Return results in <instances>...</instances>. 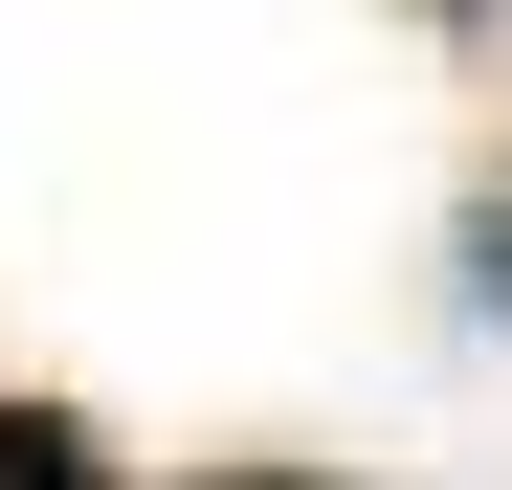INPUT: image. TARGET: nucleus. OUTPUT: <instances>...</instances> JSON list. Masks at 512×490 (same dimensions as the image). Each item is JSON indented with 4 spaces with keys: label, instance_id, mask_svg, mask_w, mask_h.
Wrapping results in <instances>:
<instances>
[{
    "label": "nucleus",
    "instance_id": "nucleus-2",
    "mask_svg": "<svg viewBox=\"0 0 512 490\" xmlns=\"http://www.w3.org/2000/svg\"><path fill=\"white\" fill-rule=\"evenodd\" d=\"M468 290H512V179H490V223H468Z\"/></svg>",
    "mask_w": 512,
    "mask_h": 490
},
{
    "label": "nucleus",
    "instance_id": "nucleus-3",
    "mask_svg": "<svg viewBox=\"0 0 512 490\" xmlns=\"http://www.w3.org/2000/svg\"><path fill=\"white\" fill-rule=\"evenodd\" d=\"M201 490H334V468H201Z\"/></svg>",
    "mask_w": 512,
    "mask_h": 490
},
{
    "label": "nucleus",
    "instance_id": "nucleus-1",
    "mask_svg": "<svg viewBox=\"0 0 512 490\" xmlns=\"http://www.w3.org/2000/svg\"><path fill=\"white\" fill-rule=\"evenodd\" d=\"M0 490H112V424L90 401H0Z\"/></svg>",
    "mask_w": 512,
    "mask_h": 490
}]
</instances>
